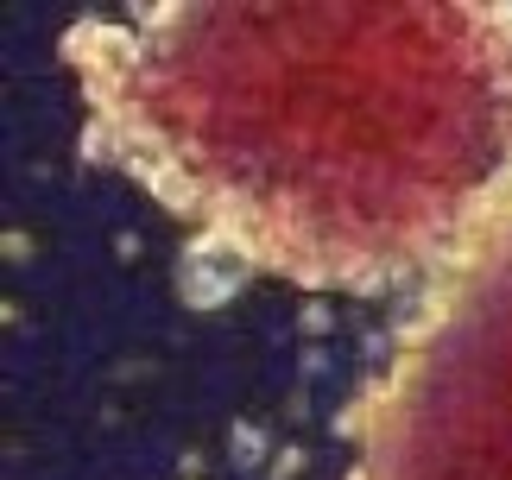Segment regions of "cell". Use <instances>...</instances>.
Returning a JSON list of instances; mask_svg holds the SVG:
<instances>
[{"instance_id":"obj_1","label":"cell","mask_w":512,"mask_h":480,"mask_svg":"<svg viewBox=\"0 0 512 480\" xmlns=\"http://www.w3.org/2000/svg\"><path fill=\"white\" fill-rule=\"evenodd\" d=\"M241 272H247L241 247H234L228 234H209V240H196L190 259H184V297L190 304H222V297L241 285Z\"/></svg>"}]
</instances>
